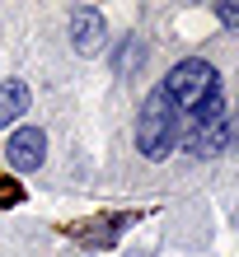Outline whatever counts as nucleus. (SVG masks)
Instances as JSON below:
<instances>
[{"instance_id": "nucleus-6", "label": "nucleus", "mask_w": 239, "mask_h": 257, "mask_svg": "<svg viewBox=\"0 0 239 257\" xmlns=\"http://www.w3.org/2000/svg\"><path fill=\"white\" fill-rule=\"evenodd\" d=\"M28 112V84L24 80H0V126H14Z\"/></svg>"}, {"instance_id": "nucleus-1", "label": "nucleus", "mask_w": 239, "mask_h": 257, "mask_svg": "<svg viewBox=\"0 0 239 257\" xmlns=\"http://www.w3.org/2000/svg\"><path fill=\"white\" fill-rule=\"evenodd\" d=\"M164 98L178 108V117H197L206 108H216V103H225V89H220V70L211 61H197V56H188V61H178L169 75H164Z\"/></svg>"}, {"instance_id": "nucleus-7", "label": "nucleus", "mask_w": 239, "mask_h": 257, "mask_svg": "<svg viewBox=\"0 0 239 257\" xmlns=\"http://www.w3.org/2000/svg\"><path fill=\"white\" fill-rule=\"evenodd\" d=\"M127 224H131V215H117V220H103V229H85L80 238H85L89 248H108L113 238H117V234L127 229Z\"/></svg>"}, {"instance_id": "nucleus-2", "label": "nucleus", "mask_w": 239, "mask_h": 257, "mask_svg": "<svg viewBox=\"0 0 239 257\" xmlns=\"http://www.w3.org/2000/svg\"><path fill=\"white\" fill-rule=\"evenodd\" d=\"M178 136H183V117L169 98H164V89H150L141 103V117H136V150L145 159H169Z\"/></svg>"}, {"instance_id": "nucleus-3", "label": "nucleus", "mask_w": 239, "mask_h": 257, "mask_svg": "<svg viewBox=\"0 0 239 257\" xmlns=\"http://www.w3.org/2000/svg\"><path fill=\"white\" fill-rule=\"evenodd\" d=\"M178 141L188 145L192 159H216L220 150L230 145V112H225V103H216V108L188 117V131L178 136Z\"/></svg>"}, {"instance_id": "nucleus-4", "label": "nucleus", "mask_w": 239, "mask_h": 257, "mask_svg": "<svg viewBox=\"0 0 239 257\" xmlns=\"http://www.w3.org/2000/svg\"><path fill=\"white\" fill-rule=\"evenodd\" d=\"M42 159H47V136H42L38 126H19L5 141V164L14 173H33Z\"/></svg>"}, {"instance_id": "nucleus-8", "label": "nucleus", "mask_w": 239, "mask_h": 257, "mask_svg": "<svg viewBox=\"0 0 239 257\" xmlns=\"http://www.w3.org/2000/svg\"><path fill=\"white\" fill-rule=\"evenodd\" d=\"M141 61H145V42L141 38H127L122 47H117V56H113L117 75H131V66H141Z\"/></svg>"}, {"instance_id": "nucleus-10", "label": "nucleus", "mask_w": 239, "mask_h": 257, "mask_svg": "<svg viewBox=\"0 0 239 257\" xmlns=\"http://www.w3.org/2000/svg\"><path fill=\"white\" fill-rule=\"evenodd\" d=\"M230 141L239 145V117H234V122H230Z\"/></svg>"}, {"instance_id": "nucleus-5", "label": "nucleus", "mask_w": 239, "mask_h": 257, "mask_svg": "<svg viewBox=\"0 0 239 257\" xmlns=\"http://www.w3.org/2000/svg\"><path fill=\"white\" fill-rule=\"evenodd\" d=\"M70 42H75L80 56H99L103 42H108V24H103L99 10H70Z\"/></svg>"}, {"instance_id": "nucleus-9", "label": "nucleus", "mask_w": 239, "mask_h": 257, "mask_svg": "<svg viewBox=\"0 0 239 257\" xmlns=\"http://www.w3.org/2000/svg\"><path fill=\"white\" fill-rule=\"evenodd\" d=\"M216 19L225 24V28H239V0H220V5H216Z\"/></svg>"}]
</instances>
